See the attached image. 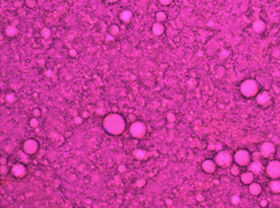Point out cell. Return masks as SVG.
Here are the masks:
<instances>
[{
    "mask_svg": "<svg viewBox=\"0 0 280 208\" xmlns=\"http://www.w3.org/2000/svg\"><path fill=\"white\" fill-rule=\"evenodd\" d=\"M231 203L234 205H238L240 203V197L238 195H233L231 197Z\"/></svg>",
    "mask_w": 280,
    "mask_h": 208,
    "instance_id": "obj_32",
    "label": "cell"
},
{
    "mask_svg": "<svg viewBox=\"0 0 280 208\" xmlns=\"http://www.w3.org/2000/svg\"><path fill=\"white\" fill-rule=\"evenodd\" d=\"M261 154L264 157H268L275 151V146L272 143L270 142H265L261 146Z\"/></svg>",
    "mask_w": 280,
    "mask_h": 208,
    "instance_id": "obj_9",
    "label": "cell"
},
{
    "mask_svg": "<svg viewBox=\"0 0 280 208\" xmlns=\"http://www.w3.org/2000/svg\"><path fill=\"white\" fill-rule=\"evenodd\" d=\"M261 156H262V154H261V151H255V152H254V154H252L253 160H255V161H260V159H261Z\"/></svg>",
    "mask_w": 280,
    "mask_h": 208,
    "instance_id": "obj_29",
    "label": "cell"
},
{
    "mask_svg": "<svg viewBox=\"0 0 280 208\" xmlns=\"http://www.w3.org/2000/svg\"><path fill=\"white\" fill-rule=\"evenodd\" d=\"M25 3L28 8H34L37 4V1L36 0H25Z\"/></svg>",
    "mask_w": 280,
    "mask_h": 208,
    "instance_id": "obj_26",
    "label": "cell"
},
{
    "mask_svg": "<svg viewBox=\"0 0 280 208\" xmlns=\"http://www.w3.org/2000/svg\"><path fill=\"white\" fill-rule=\"evenodd\" d=\"M254 181V173L253 172H245L241 175V182L244 185H250Z\"/></svg>",
    "mask_w": 280,
    "mask_h": 208,
    "instance_id": "obj_14",
    "label": "cell"
},
{
    "mask_svg": "<svg viewBox=\"0 0 280 208\" xmlns=\"http://www.w3.org/2000/svg\"><path fill=\"white\" fill-rule=\"evenodd\" d=\"M235 163L238 165H247L251 160V155L245 149H240V151H236L233 156Z\"/></svg>",
    "mask_w": 280,
    "mask_h": 208,
    "instance_id": "obj_5",
    "label": "cell"
},
{
    "mask_svg": "<svg viewBox=\"0 0 280 208\" xmlns=\"http://www.w3.org/2000/svg\"><path fill=\"white\" fill-rule=\"evenodd\" d=\"M0 173H1V175L8 174V168H7L6 164H1V167H0Z\"/></svg>",
    "mask_w": 280,
    "mask_h": 208,
    "instance_id": "obj_33",
    "label": "cell"
},
{
    "mask_svg": "<svg viewBox=\"0 0 280 208\" xmlns=\"http://www.w3.org/2000/svg\"><path fill=\"white\" fill-rule=\"evenodd\" d=\"M126 170H127V167L125 164H120V165L118 166V171L120 173H123V172L126 171Z\"/></svg>",
    "mask_w": 280,
    "mask_h": 208,
    "instance_id": "obj_36",
    "label": "cell"
},
{
    "mask_svg": "<svg viewBox=\"0 0 280 208\" xmlns=\"http://www.w3.org/2000/svg\"><path fill=\"white\" fill-rule=\"evenodd\" d=\"M165 203H166V205H167V206H171V205L173 204V201H172L171 199H167V200L165 201Z\"/></svg>",
    "mask_w": 280,
    "mask_h": 208,
    "instance_id": "obj_41",
    "label": "cell"
},
{
    "mask_svg": "<svg viewBox=\"0 0 280 208\" xmlns=\"http://www.w3.org/2000/svg\"><path fill=\"white\" fill-rule=\"evenodd\" d=\"M6 101L8 103H14L16 101V96L14 93H9L6 95Z\"/></svg>",
    "mask_w": 280,
    "mask_h": 208,
    "instance_id": "obj_27",
    "label": "cell"
},
{
    "mask_svg": "<svg viewBox=\"0 0 280 208\" xmlns=\"http://www.w3.org/2000/svg\"><path fill=\"white\" fill-rule=\"evenodd\" d=\"M68 54H69V56H71V58H75L77 56V51L75 49H71L68 51Z\"/></svg>",
    "mask_w": 280,
    "mask_h": 208,
    "instance_id": "obj_35",
    "label": "cell"
},
{
    "mask_svg": "<svg viewBox=\"0 0 280 208\" xmlns=\"http://www.w3.org/2000/svg\"><path fill=\"white\" fill-rule=\"evenodd\" d=\"M196 200H197V201H199V202L203 201V200H204V196H203L202 195H197V196H196Z\"/></svg>",
    "mask_w": 280,
    "mask_h": 208,
    "instance_id": "obj_38",
    "label": "cell"
},
{
    "mask_svg": "<svg viewBox=\"0 0 280 208\" xmlns=\"http://www.w3.org/2000/svg\"><path fill=\"white\" fill-rule=\"evenodd\" d=\"M269 189L272 192L274 193H279L280 192V181L274 180L269 184Z\"/></svg>",
    "mask_w": 280,
    "mask_h": 208,
    "instance_id": "obj_19",
    "label": "cell"
},
{
    "mask_svg": "<svg viewBox=\"0 0 280 208\" xmlns=\"http://www.w3.org/2000/svg\"><path fill=\"white\" fill-rule=\"evenodd\" d=\"M136 118H137L136 115H135V114H133V113H131V114H129V115H128V119H129V121H131L132 123L135 122V121H137Z\"/></svg>",
    "mask_w": 280,
    "mask_h": 208,
    "instance_id": "obj_37",
    "label": "cell"
},
{
    "mask_svg": "<svg viewBox=\"0 0 280 208\" xmlns=\"http://www.w3.org/2000/svg\"><path fill=\"white\" fill-rule=\"evenodd\" d=\"M5 33H6L7 36H10V37L16 36V35L18 34V29H17L16 26L9 25V26H8V28H6V30H5Z\"/></svg>",
    "mask_w": 280,
    "mask_h": 208,
    "instance_id": "obj_20",
    "label": "cell"
},
{
    "mask_svg": "<svg viewBox=\"0 0 280 208\" xmlns=\"http://www.w3.org/2000/svg\"><path fill=\"white\" fill-rule=\"evenodd\" d=\"M264 28H265L264 23L261 20H257L256 22H254L253 23V29L256 32H262L264 29Z\"/></svg>",
    "mask_w": 280,
    "mask_h": 208,
    "instance_id": "obj_18",
    "label": "cell"
},
{
    "mask_svg": "<svg viewBox=\"0 0 280 208\" xmlns=\"http://www.w3.org/2000/svg\"><path fill=\"white\" fill-rule=\"evenodd\" d=\"M230 173L233 176H237L239 173H240V168H239L238 164H235V165H232L231 168H230Z\"/></svg>",
    "mask_w": 280,
    "mask_h": 208,
    "instance_id": "obj_24",
    "label": "cell"
},
{
    "mask_svg": "<svg viewBox=\"0 0 280 208\" xmlns=\"http://www.w3.org/2000/svg\"><path fill=\"white\" fill-rule=\"evenodd\" d=\"M0 163H1V164H7V158L2 156L1 159H0Z\"/></svg>",
    "mask_w": 280,
    "mask_h": 208,
    "instance_id": "obj_40",
    "label": "cell"
},
{
    "mask_svg": "<svg viewBox=\"0 0 280 208\" xmlns=\"http://www.w3.org/2000/svg\"><path fill=\"white\" fill-rule=\"evenodd\" d=\"M249 170L251 172H253L254 174H260L262 170V165L260 161H255L254 160L252 163H250L249 165Z\"/></svg>",
    "mask_w": 280,
    "mask_h": 208,
    "instance_id": "obj_13",
    "label": "cell"
},
{
    "mask_svg": "<svg viewBox=\"0 0 280 208\" xmlns=\"http://www.w3.org/2000/svg\"><path fill=\"white\" fill-rule=\"evenodd\" d=\"M158 1H159L160 4H162L164 6H168V5H170L174 0H158Z\"/></svg>",
    "mask_w": 280,
    "mask_h": 208,
    "instance_id": "obj_34",
    "label": "cell"
},
{
    "mask_svg": "<svg viewBox=\"0 0 280 208\" xmlns=\"http://www.w3.org/2000/svg\"><path fill=\"white\" fill-rule=\"evenodd\" d=\"M32 115H33V117H38L41 115V110H40V108H33L32 110Z\"/></svg>",
    "mask_w": 280,
    "mask_h": 208,
    "instance_id": "obj_30",
    "label": "cell"
},
{
    "mask_svg": "<svg viewBox=\"0 0 280 208\" xmlns=\"http://www.w3.org/2000/svg\"><path fill=\"white\" fill-rule=\"evenodd\" d=\"M30 126L31 128H37L39 126V121L37 117H33L30 120Z\"/></svg>",
    "mask_w": 280,
    "mask_h": 208,
    "instance_id": "obj_25",
    "label": "cell"
},
{
    "mask_svg": "<svg viewBox=\"0 0 280 208\" xmlns=\"http://www.w3.org/2000/svg\"><path fill=\"white\" fill-rule=\"evenodd\" d=\"M130 134L135 139H141L147 134V126L141 121L133 122L130 126Z\"/></svg>",
    "mask_w": 280,
    "mask_h": 208,
    "instance_id": "obj_3",
    "label": "cell"
},
{
    "mask_svg": "<svg viewBox=\"0 0 280 208\" xmlns=\"http://www.w3.org/2000/svg\"><path fill=\"white\" fill-rule=\"evenodd\" d=\"M83 121V117H80V116H77L76 118H75V122L78 123V124H80L81 122Z\"/></svg>",
    "mask_w": 280,
    "mask_h": 208,
    "instance_id": "obj_39",
    "label": "cell"
},
{
    "mask_svg": "<svg viewBox=\"0 0 280 208\" xmlns=\"http://www.w3.org/2000/svg\"><path fill=\"white\" fill-rule=\"evenodd\" d=\"M103 127L106 133L112 136H119L126 129V120L119 113H109L104 116Z\"/></svg>",
    "mask_w": 280,
    "mask_h": 208,
    "instance_id": "obj_1",
    "label": "cell"
},
{
    "mask_svg": "<svg viewBox=\"0 0 280 208\" xmlns=\"http://www.w3.org/2000/svg\"><path fill=\"white\" fill-rule=\"evenodd\" d=\"M155 18H156V20L158 21L159 23H162V22H164V21H166V19H167V16H166V14L164 13V12L160 11V12H157V13H156Z\"/></svg>",
    "mask_w": 280,
    "mask_h": 208,
    "instance_id": "obj_22",
    "label": "cell"
},
{
    "mask_svg": "<svg viewBox=\"0 0 280 208\" xmlns=\"http://www.w3.org/2000/svg\"><path fill=\"white\" fill-rule=\"evenodd\" d=\"M270 101V95L267 92H262L257 96V102L259 105H264Z\"/></svg>",
    "mask_w": 280,
    "mask_h": 208,
    "instance_id": "obj_12",
    "label": "cell"
},
{
    "mask_svg": "<svg viewBox=\"0 0 280 208\" xmlns=\"http://www.w3.org/2000/svg\"><path fill=\"white\" fill-rule=\"evenodd\" d=\"M132 16H133V14H132V12H131V11L124 10V11H122L120 14H119V19H120L121 22L128 23V22H130L131 19H132Z\"/></svg>",
    "mask_w": 280,
    "mask_h": 208,
    "instance_id": "obj_16",
    "label": "cell"
},
{
    "mask_svg": "<svg viewBox=\"0 0 280 208\" xmlns=\"http://www.w3.org/2000/svg\"><path fill=\"white\" fill-rule=\"evenodd\" d=\"M232 159H233V157H232L231 154L229 151H220L215 157V161H216V163H217V165L224 167H224L229 166L232 162Z\"/></svg>",
    "mask_w": 280,
    "mask_h": 208,
    "instance_id": "obj_4",
    "label": "cell"
},
{
    "mask_svg": "<svg viewBox=\"0 0 280 208\" xmlns=\"http://www.w3.org/2000/svg\"><path fill=\"white\" fill-rule=\"evenodd\" d=\"M119 33V26L117 25H111L109 28V34L116 36Z\"/></svg>",
    "mask_w": 280,
    "mask_h": 208,
    "instance_id": "obj_21",
    "label": "cell"
},
{
    "mask_svg": "<svg viewBox=\"0 0 280 208\" xmlns=\"http://www.w3.org/2000/svg\"><path fill=\"white\" fill-rule=\"evenodd\" d=\"M88 115H89V113L87 112V111H85V112H82V117H83V118H86V117H88Z\"/></svg>",
    "mask_w": 280,
    "mask_h": 208,
    "instance_id": "obj_43",
    "label": "cell"
},
{
    "mask_svg": "<svg viewBox=\"0 0 280 208\" xmlns=\"http://www.w3.org/2000/svg\"><path fill=\"white\" fill-rule=\"evenodd\" d=\"M107 2H109V3H115V2H117L118 0H106Z\"/></svg>",
    "mask_w": 280,
    "mask_h": 208,
    "instance_id": "obj_44",
    "label": "cell"
},
{
    "mask_svg": "<svg viewBox=\"0 0 280 208\" xmlns=\"http://www.w3.org/2000/svg\"><path fill=\"white\" fill-rule=\"evenodd\" d=\"M249 192L253 195H259L262 192V186L260 184L252 183L249 185Z\"/></svg>",
    "mask_w": 280,
    "mask_h": 208,
    "instance_id": "obj_15",
    "label": "cell"
},
{
    "mask_svg": "<svg viewBox=\"0 0 280 208\" xmlns=\"http://www.w3.org/2000/svg\"><path fill=\"white\" fill-rule=\"evenodd\" d=\"M216 168H217V163L214 160L211 159H207L202 163V169L203 171H205L208 174H212L213 172L216 171Z\"/></svg>",
    "mask_w": 280,
    "mask_h": 208,
    "instance_id": "obj_10",
    "label": "cell"
},
{
    "mask_svg": "<svg viewBox=\"0 0 280 208\" xmlns=\"http://www.w3.org/2000/svg\"><path fill=\"white\" fill-rule=\"evenodd\" d=\"M11 174L16 178H23L27 174V167L24 163L14 164L11 168Z\"/></svg>",
    "mask_w": 280,
    "mask_h": 208,
    "instance_id": "obj_8",
    "label": "cell"
},
{
    "mask_svg": "<svg viewBox=\"0 0 280 208\" xmlns=\"http://www.w3.org/2000/svg\"><path fill=\"white\" fill-rule=\"evenodd\" d=\"M151 31H152V33L154 35H156V36H160V35H162L163 33H164L165 26L159 22L155 23H153L152 28H151Z\"/></svg>",
    "mask_w": 280,
    "mask_h": 208,
    "instance_id": "obj_11",
    "label": "cell"
},
{
    "mask_svg": "<svg viewBox=\"0 0 280 208\" xmlns=\"http://www.w3.org/2000/svg\"><path fill=\"white\" fill-rule=\"evenodd\" d=\"M134 156H135L137 159L139 160H142V159H145L147 156V152L145 151V149H137L134 151L133 152Z\"/></svg>",
    "mask_w": 280,
    "mask_h": 208,
    "instance_id": "obj_17",
    "label": "cell"
},
{
    "mask_svg": "<svg viewBox=\"0 0 280 208\" xmlns=\"http://www.w3.org/2000/svg\"><path fill=\"white\" fill-rule=\"evenodd\" d=\"M39 149V144L36 140L34 139H28L25 142L24 146H23V151L28 155L35 154Z\"/></svg>",
    "mask_w": 280,
    "mask_h": 208,
    "instance_id": "obj_7",
    "label": "cell"
},
{
    "mask_svg": "<svg viewBox=\"0 0 280 208\" xmlns=\"http://www.w3.org/2000/svg\"><path fill=\"white\" fill-rule=\"evenodd\" d=\"M51 29L50 28H43L42 29H41V35H42V37L43 38H45V39H47V38H49L51 36Z\"/></svg>",
    "mask_w": 280,
    "mask_h": 208,
    "instance_id": "obj_23",
    "label": "cell"
},
{
    "mask_svg": "<svg viewBox=\"0 0 280 208\" xmlns=\"http://www.w3.org/2000/svg\"><path fill=\"white\" fill-rule=\"evenodd\" d=\"M267 174L272 179L280 177V161L273 160L270 161L267 166Z\"/></svg>",
    "mask_w": 280,
    "mask_h": 208,
    "instance_id": "obj_6",
    "label": "cell"
},
{
    "mask_svg": "<svg viewBox=\"0 0 280 208\" xmlns=\"http://www.w3.org/2000/svg\"><path fill=\"white\" fill-rule=\"evenodd\" d=\"M267 200H265V199H264V200H262V201H261V206L264 207V206H267Z\"/></svg>",
    "mask_w": 280,
    "mask_h": 208,
    "instance_id": "obj_42",
    "label": "cell"
},
{
    "mask_svg": "<svg viewBox=\"0 0 280 208\" xmlns=\"http://www.w3.org/2000/svg\"><path fill=\"white\" fill-rule=\"evenodd\" d=\"M258 84L255 80L253 79H247L244 82H242L241 86H240V91L242 93V95L244 97H247V98H250V97L255 96L257 93H258Z\"/></svg>",
    "mask_w": 280,
    "mask_h": 208,
    "instance_id": "obj_2",
    "label": "cell"
},
{
    "mask_svg": "<svg viewBox=\"0 0 280 208\" xmlns=\"http://www.w3.org/2000/svg\"><path fill=\"white\" fill-rule=\"evenodd\" d=\"M145 184H147V182H145V180L144 178H140V179H138V180L136 181V186L139 187H145Z\"/></svg>",
    "mask_w": 280,
    "mask_h": 208,
    "instance_id": "obj_28",
    "label": "cell"
},
{
    "mask_svg": "<svg viewBox=\"0 0 280 208\" xmlns=\"http://www.w3.org/2000/svg\"><path fill=\"white\" fill-rule=\"evenodd\" d=\"M167 120L169 122H175L176 121V115L173 112H169L167 114Z\"/></svg>",
    "mask_w": 280,
    "mask_h": 208,
    "instance_id": "obj_31",
    "label": "cell"
}]
</instances>
